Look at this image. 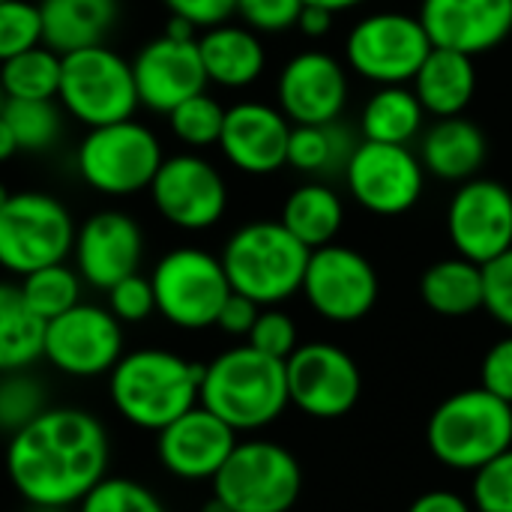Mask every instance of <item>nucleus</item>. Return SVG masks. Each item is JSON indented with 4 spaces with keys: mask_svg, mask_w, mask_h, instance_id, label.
I'll return each instance as SVG.
<instances>
[{
    "mask_svg": "<svg viewBox=\"0 0 512 512\" xmlns=\"http://www.w3.org/2000/svg\"><path fill=\"white\" fill-rule=\"evenodd\" d=\"M111 441L102 420L81 408H48L9 435L6 477L27 507H78L108 477Z\"/></svg>",
    "mask_w": 512,
    "mask_h": 512,
    "instance_id": "1",
    "label": "nucleus"
},
{
    "mask_svg": "<svg viewBox=\"0 0 512 512\" xmlns=\"http://www.w3.org/2000/svg\"><path fill=\"white\" fill-rule=\"evenodd\" d=\"M204 366L165 351H126L108 375V396L114 411L141 432H162L177 417L192 411L201 399Z\"/></svg>",
    "mask_w": 512,
    "mask_h": 512,
    "instance_id": "2",
    "label": "nucleus"
},
{
    "mask_svg": "<svg viewBox=\"0 0 512 512\" xmlns=\"http://www.w3.org/2000/svg\"><path fill=\"white\" fill-rule=\"evenodd\" d=\"M198 405L213 411L237 435L273 426L291 405L285 360L267 357L252 345L222 351L204 366Z\"/></svg>",
    "mask_w": 512,
    "mask_h": 512,
    "instance_id": "3",
    "label": "nucleus"
},
{
    "mask_svg": "<svg viewBox=\"0 0 512 512\" xmlns=\"http://www.w3.org/2000/svg\"><path fill=\"white\" fill-rule=\"evenodd\" d=\"M426 447L438 465L474 474L512 447V405L483 387L459 390L429 414Z\"/></svg>",
    "mask_w": 512,
    "mask_h": 512,
    "instance_id": "4",
    "label": "nucleus"
},
{
    "mask_svg": "<svg viewBox=\"0 0 512 512\" xmlns=\"http://www.w3.org/2000/svg\"><path fill=\"white\" fill-rule=\"evenodd\" d=\"M309 252L282 222L258 219L237 228L222 249L231 291L264 306H279L303 288Z\"/></svg>",
    "mask_w": 512,
    "mask_h": 512,
    "instance_id": "5",
    "label": "nucleus"
},
{
    "mask_svg": "<svg viewBox=\"0 0 512 512\" xmlns=\"http://www.w3.org/2000/svg\"><path fill=\"white\" fill-rule=\"evenodd\" d=\"M162 162L165 150L159 135L135 117L87 129L75 147L78 177L105 198L147 192Z\"/></svg>",
    "mask_w": 512,
    "mask_h": 512,
    "instance_id": "6",
    "label": "nucleus"
},
{
    "mask_svg": "<svg viewBox=\"0 0 512 512\" xmlns=\"http://www.w3.org/2000/svg\"><path fill=\"white\" fill-rule=\"evenodd\" d=\"M75 216L51 192L24 189L12 192L0 210V270L27 276L39 267L72 258Z\"/></svg>",
    "mask_w": 512,
    "mask_h": 512,
    "instance_id": "7",
    "label": "nucleus"
},
{
    "mask_svg": "<svg viewBox=\"0 0 512 512\" xmlns=\"http://www.w3.org/2000/svg\"><path fill=\"white\" fill-rule=\"evenodd\" d=\"M213 495L231 512H291L303 495V468L276 441H237L213 477Z\"/></svg>",
    "mask_w": 512,
    "mask_h": 512,
    "instance_id": "8",
    "label": "nucleus"
},
{
    "mask_svg": "<svg viewBox=\"0 0 512 512\" xmlns=\"http://www.w3.org/2000/svg\"><path fill=\"white\" fill-rule=\"evenodd\" d=\"M57 102L84 129L135 117L141 99L132 75V60L108 45L63 54Z\"/></svg>",
    "mask_w": 512,
    "mask_h": 512,
    "instance_id": "9",
    "label": "nucleus"
},
{
    "mask_svg": "<svg viewBox=\"0 0 512 512\" xmlns=\"http://www.w3.org/2000/svg\"><path fill=\"white\" fill-rule=\"evenodd\" d=\"M150 285L156 312L171 327L189 333L216 327L219 309L231 297L222 258L198 246H177L165 252L150 273Z\"/></svg>",
    "mask_w": 512,
    "mask_h": 512,
    "instance_id": "10",
    "label": "nucleus"
},
{
    "mask_svg": "<svg viewBox=\"0 0 512 512\" xmlns=\"http://www.w3.org/2000/svg\"><path fill=\"white\" fill-rule=\"evenodd\" d=\"M432 48L435 45L417 15L372 12L351 27L345 60L363 81L387 87L414 81Z\"/></svg>",
    "mask_w": 512,
    "mask_h": 512,
    "instance_id": "11",
    "label": "nucleus"
},
{
    "mask_svg": "<svg viewBox=\"0 0 512 512\" xmlns=\"http://www.w3.org/2000/svg\"><path fill=\"white\" fill-rule=\"evenodd\" d=\"M123 354V324L108 306L81 300L45 324L42 360L66 378L90 381L111 375Z\"/></svg>",
    "mask_w": 512,
    "mask_h": 512,
    "instance_id": "12",
    "label": "nucleus"
},
{
    "mask_svg": "<svg viewBox=\"0 0 512 512\" xmlns=\"http://www.w3.org/2000/svg\"><path fill=\"white\" fill-rule=\"evenodd\" d=\"M300 294L324 321L354 324L375 309L381 282L366 255L351 246L327 243L309 252Z\"/></svg>",
    "mask_w": 512,
    "mask_h": 512,
    "instance_id": "13",
    "label": "nucleus"
},
{
    "mask_svg": "<svg viewBox=\"0 0 512 512\" xmlns=\"http://www.w3.org/2000/svg\"><path fill=\"white\" fill-rule=\"evenodd\" d=\"M288 399L312 420H339L354 411L363 393V375L354 357L333 342L300 345L285 360Z\"/></svg>",
    "mask_w": 512,
    "mask_h": 512,
    "instance_id": "14",
    "label": "nucleus"
},
{
    "mask_svg": "<svg viewBox=\"0 0 512 512\" xmlns=\"http://www.w3.org/2000/svg\"><path fill=\"white\" fill-rule=\"evenodd\" d=\"M147 192L153 210L180 231H207L228 210L222 171L198 153L165 156Z\"/></svg>",
    "mask_w": 512,
    "mask_h": 512,
    "instance_id": "15",
    "label": "nucleus"
},
{
    "mask_svg": "<svg viewBox=\"0 0 512 512\" xmlns=\"http://www.w3.org/2000/svg\"><path fill=\"white\" fill-rule=\"evenodd\" d=\"M345 183L363 210L375 216H402L420 201L426 168L408 144L363 138L345 165Z\"/></svg>",
    "mask_w": 512,
    "mask_h": 512,
    "instance_id": "16",
    "label": "nucleus"
},
{
    "mask_svg": "<svg viewBox=\"0 0 512 512\" xmlns=\"http://www.w3.org/2000/svg\"><path fill=\"white\" fill-rule=\"evenodd\" d=\"M447 234L453 249L480 267L504 255L512 249L510 189L486 177L465 180L447 207Z\"/></svg>",
    "mask_w": 512,
    "mask_h": 512,
    "instance_id": "17",
    "label": "nucleus"
},
{
    "mask_svg": "<svg viewBox=\"0 0 512 512\" xmlns=\"http://www.w3.org/2000/svg\"><path fill=\"white\" fill-rule=\"evenodd\" d=\"M144 261V228L126 210L108 207L87 216L75 231L72 267L84 285L96 291L114 288L120 279L141 270Z\"/></svg>",
    "mask_w": 512,
    "mask_h": 512,
    "instance_id": "18",
    "label": "nucleus"
},
{
    "mask_svg": "<svg viewBox=\"0 0 512 512\" xmlns=\"http://www.w3.org/2000/svg\"><path fill=\"white\" fill-rule=\"evenodd\" d=\"M132 75L138 99L147 111L168 114L180 102L207 90V72L201 63L198 39H171L159 33L144 42L132 57Z\"/></svg>",
    "mask_w": 512,
    "mask_h": 512,
    "instance_id": "19",
    "label": "nucleus"
},
{
    "mask_svg": "<svg viewBox=\"0 0 512 512\" xmlns=\"http://www.w3.org/2000/svg\"><path fill=\"white\" fill-rule=\"evenodd\" d=\"M234 447L237 432L204 405H195L171 426L156 432L159 465L186 483H213Z\"/></svg>",
    "mask_w": 512,
    "mask_h": 512,
    "instance_id": "20",
    "label": "nucleus"
},
{
    "mask_svg": "<svg viewBox=\"0 0 512 512\" xmlns=\"http://www.w3.org/2000/svg\"><path fill=\"white\" fill-rule=\"evenodd\" d=\"M291 129L294 123L279 108L246 99L225 108L219 150L237 171L267 177L288 165Z\"/></svg>",
    "mask_w": 512,
    "mask_h": 512,
    "instance_id": "21",
    "label": "nucleus"
},
{
    "mask_svg": "<svg viewBox=\"0 0 512 512\" xmlns=\"http://www.w3.org/2000/svg\"><path fill=\"white\" fill-rule=\"evenodd\" d=\"M279 111L294 123H333L348 105V72L327 51H300L279 72Z\"/></svg>",
    "mask_w": 512,
    "mask_h": 512,
    "instance_id": "22",
    "label": "nucleus"
},
{
    "mask_svg": "<svg viewBox=\"0 0 512 512\" xmlns=\"http://www.w3.org/2000/svg\"><path fill=\"white\" fill-rule=\"evenodd\" d=\"M435 48L480 57L507 42L512 0H423L417 15Z\"/></svg>",
    "mask_w": 512,
    "mask_h": 512,
    "instance_id": "23",
    "label": "nucleus"
},
{
    "mask_svg": "<svg viewBox=\"0 0 512 512\" xmlns=\"http://www.w3.org/2000/svg\"><path fill=\"white\" fill-rule=\"evenodd\" d=\"M201 63L210 84L225 90H243L264 75L267 51L258 33L246 24H216L198 36Z\"/></svg>",
    "mask_w": 512,
    "mask_h": 512,
    "instance_id": "24",
    "label": "nucleus"
},
{
    "mask_svg": "<svg viewBox=\"0 0 512 512\" xmlns=\"http://www.w3.org/2000/svg\"><path fill=\"white\" fill-rule=\"evenodd\" d=\"M42 45L57 54L105 45L120 21V0H39Z\"/></svg>",
    "mask_w": 512,
    "mask_h": 512,
    "instance_id": "25",
    "label": "nucleus"
},
{
    "mask_svg": "<svg viewBox=\"0 0 512 512\" xmlns=\"http://www.w3.org/2000/svg\"><path fill=\"white\" fill-rule=\"evenodd\" d=\"M486 153L489 141L483 129L465 114L441 117L420 141V162L426 174L450 183H465L477 177V171L486 162Z\"/></svg>",
    "mask_w": 512,
    "mask_h": 512,
    "instance_id": "26",
    "label": "nucleus"
},
{
    "mask_svg": "<svg viewBox=\"0 0 512 512\" xmlns=\"http://www.w3.org/2000/svg\"><path fill=\"white\" fill-rule=\"evenodd\" d=\"M420 105L432 117H459L477 93L474 57L450 48H432L411 81Z\"/></svg>",
    "mask_w": 512,
    "mask_h": 512,
    "instance_id": "27",
    "label": "nucleus"
},
{
    "mask_svg": "<svg viewBox=\"0 0 512 512\" xmlns=\"http://www.w3.org/2000/svg\"><path fill=\"white\" fill-rule=\"evenodd\" d=\"M423 303L441 318H465L483 309V267L456 255L435 261L420 279Z\"/></svg>",
    "mask_w": 512,
    "mask_h": 512,
    "instance_id": "28",
    "label": "nucleus"
},
{
    "mask_svg": "<svg viewBox=\"0 0 512 512\" xmlns=\"http://www.w3.org/2000/svg\"><path fill=\"white\" fill-rule=\"evenodd\" d=\"M306 249H321L336 240L345 225L342 198L327 183H303L297 186L285 204L279 219Z\"/></svg>",
    "mask_w": 512,
    "mask_h": 512,
    "instance_id": "29",
    "label": "nucleus"
},
{
    "mask_svg": "<svg viewBox=\"0 0 512 512\" xmlns=\"http://www.w3.org/2000/svg\"><path fill=\"white\" fill-rule=\"evenodd\" d=\"M360 141L348 126L333 123H303L291 129L288 141V165L300 174L312 177H333L345 174V165Z\"/></svg>",
    "mask_w": 512,
    "mask_h": 512,
    "instance_id": "30",
    "label": "nucleus"
},
{
    "mask_svg": "<svg viewBox=\"0 0 512 512\" xmlns=\"http://www.w3.org/2000/svg\"><path fill=\"white\" fill-rule=\"evenodd\" d=\"M45 321L30 312L21 288L0 282V375L24 372L42 360Z\"/></svg>",
    "mask_w": 512,
    "mask_h": 512,
    "instance_id": "31",
    "label": "nucleus"
},
{
    "mask_svg": "<svg viewBox=\"0 0 512 512\" xmlns=\"http://www.w3.org/2000/svg\"><path fill=\"white\" fill-rule=\"evenodd\" d=\"M423 105L417 93L405 84L378 87L360 117V129L366 141L378 144H411L423 129Z\"/></svg>",
    "mask_w": 512,
    "mask_h": 512,
    "instance_id": "32",
    "label": "nucleus"
},
{
    "mask_svg": "<svg viewBox=\"0 0 512 512\" xmlns=\"http://www.w3.org/2000/svg\"><path fill=\"white\" fill-rule=\"evenodd\" d=\"M63 75V54L36 45L0 63V87L6 99H57Z\"/></svg>",
    "mask_w": 512,
    "mask_h": 512,
    "instance_id": "33",
    "label": "nucleus"
},
{
    "mask_svg": "<svg viewBox=\"0 0 512 512\" xmlns=\"http://www.w3.org/2000/svg\"><path fill=\"white\" fill-rule=\"evenodd\" d=\"M3 120L9 123L18 153H48L63 135V108L57 99H6Z\"/></svg>",
    "mask_w": 512,
    "mask_h": 512,
    "instance_id": "34",
    "label": "nucleus"
},
{
    "mask_svg": "<svg viewBox=\"0 0 512 512\" xmlns=\"http://www.w3.org/2000/svg\"><path fill=\"white\" fill-rule=\"evenodd\" d=\"M18 288H21V297L30 306V312L48 324L51 318H57L81 303L84 279L78 276L75 267L60 261V264H48V267H39V270L21 276Z\"/></svg>",
    "mask_w": 512,
    "mask_h": 512,
    "instance_id": "35",
    "label": "nucleus"
},
{
    "mask_svg": "<svg viewBox=\"0 0 512 512\" xmlns=\"http://www.w3.org/2000/svg\"><path fill=\"white\" fill-rule=\"evenodd\" d=\"M222 123H225V108L216 96L195 93L186 102H180L174 111H168V126L171 135L186 144L189 150H204L219 144L222 135Z\"/></svg>",
    "mask_w": 512,
    "mask_h": 512,
    "instance_id": "36",
    "label": "nucleus"
},
{
    "mask_svg": "<svg viewBox=\"0 0 512 512\" xmlns=\"http://www.w3.org/2000/svg\"><path fill=\"white\" fill-rule=\"evenodd\" d=\"M48 408H51L48 387L36 375H30L27 369L0 375V432L3 435L21 432Z\"/></svg>",
    "mask_w": 512,
    "mask_h": 512,
    "instance_id": "37",
    "label": "nucleus"
},
{
    "mask_svg": "<svg viewBox=\"0 0 512 512\" xmlns=\"http://www.w3.org/2000/svg\"><path fill=\"white\" fill-rule=\"evenodd\" d=\"M75 512H168V507L150 486L132 477H105Z\"/></svg>",
    "mask_w": 512,
    "mask_h": 512,
    "instance_id": "38",
    "label": "nucleus"
},
{
    "mask_svg": "<svg viewBox=\"0 0 512 512\" xmlns=\"http://www.w3.org/2000/svg\"><path fill=\"white\" fill-rule=\"evenodd\" d=\"M42 45V15L39 3L30 0H0V63Z\"/></svg>",
    "mask_w": 512,
    "mask_h": 512,
    "instance_id": "39",
    "label": "nucleus"
},
{
    "mask_svg": "<svg viewBox=\"0 0 512 512\" xmlns=\"http://www.w3.org/2000/svg\"><path fill=\"white\" fill-rule=\"evenodd\" d=\"M471 504L477 512H512V447L474 471Z\"/></svg>",
    "mask_w": 512,
    "mask_h": 512,
    "instance_id": "40",
    "label": "nucleus"
},
{
    "mask_svg": "<svg viewBox=\"0 0 512 512\" xmlns=\"http://www.w3.org/2000/svg\"><path fill=\"white\" fill-rule=\"evenodd\" d=\"M255 351L267 354V357H276V360H288L297 348H300V333H297V324L288 312L276 309V306H264L255 327L249 330L246 336Z\"/></svg>",
    "mask_w": 512,
    "mask_h": 512,
    "instance_id": "41",
    "label": "nucleus"
},
{
    "mask_svg": "<svg viewBox=\"0 0 512 512\" xmlns=\"http://www.w3.org/2000/svg\"><path fill=\"white\" fill-rule=\"evenodd\" d=\"M105 294H108V309L120 324H141L156 312L150 276L132 273L126 279H120L114 288H108Z\"/></svg>",
    "mask_w": 512,
    "mask_h": 512,
    "instance_id": "42",
    "label": "nucleus"
},
{
    "mask_svg": "<svg viewBox=\"0 0 512 512\" xmlns=\"http://www.w3.org/2000/svg\"><path fill=\"white\" fill-rule=\"evenodd\" d=\"M483 309L512 333V249L483 264Z\"/></svg>",
    "mask_w": 512,
    "mask_h": 512,
    "instance_id": "43",
    "label": "nucleus"
},
{
    "mask_svg": "<svg viewBox=\"0 0 512 512\" xmlns=\"http://www.w3.org/2000/svg\"><path fill=\"white\" fill-rule=\"evenodd\" d=\"M303 0H237V15L255 33H285L297 27Z\"/></svg>",
    "mask_w": 512,
    "mask_h": 512,
    "instance_id": "44",
    "label": "nucleus"
},
{
    "mask_svg": "<svg viewBox=\"0 0 512 512\" xmlns=\"http://www.w3.org/2000/svg\"><path fill=\"white\" fill-rule=\"evenodd\" d=\"M480 387L512 405V333L498 339L480 363Z\"/></svg>",
    "mask_w": 512,
    "mask_h": 512,
    "instance_id": "45",
    "label": "nucleus"
},
{
    "mask_svg": "<svg viewBox=\"0 0 512 512\" xmlns=\"http://www.w3.org/2000/svg\"><path fill=\"white\" fill-rule=\"evenodd\" d=\"M162 3L168 6L171 15L186 18L198 30L225 24L231 21V15H237V0H162Z\"/></svg>",
    "mask_w": 512,
    "mask_h": 512,
    "instance_id": "46",
    "label": "nucleus"
},
{
    "mask_svg": "<svg viewBox=\"0 0 512 512\" xmlns=\"http://www.w3.org/2000/svg\"><path fill=\"white\" fill-rule=\"evenodd\" d=\"M261 315V306L237 291H231V297L225 300V306L219 309V318H216V327L228 336H249V330L255 327Z\"/></svg>",
    "mask_w": 512,
    "mask_h": 512,
    "instance_id": "47",
    "label": "nucleus"
},
{
    "mask_svg": "<svg viewBox=\"0 0 512 512\" xmlns=\"http://www.w3.org/2000/svg\"><path fill=\"white\" fill-rule=\"evenodd\" d=\"M405 512H477L471 501H465L459 492L450 489H429L423 495H417L411 501V507Z\"/></svg>",
    "mask_w": 512,
    "mask_h": 512,
    "instance_id": "48",
    "label": "nucleus"
},
{
    "mask_svg": "<svg viewBox=\"0 0 512 512\" xmlns=\"http://www.w3.org/2000/svg\"><path fill=\"white\" fill-rule=\"evenodd\" d=\"M297 27H300L306 36H327L330 27H333V12L324 9V6L303 3V12H300V18H297Z\"/></svg>",
    "mask_w": 512,
    "mask_h": 512,
    "instance_id": "49",
    "label": "nucleus"
},
{
    "mask_svg": "<svg viewBox=\"0 0 512 512\" xmlns=\"http://www.w3.org/2000/svg\"><path fill=\"white\" fill-rule=\"evenodd\" d=\"M165 36H171V39H198L195 33H198V27L195 24H189L186 18H177V15H171L168 18V24H165V30H162Z\"/></svg>",
    "mask_w": 512,
    "mask_h": 512,
    "instance_id": "50",
    "label": "nucleus"
},
{
    "mask_svg": "<svg viewBox=\"0 0 512 512\" xmlns=\"http://www.w3.org/2000/svg\"><path fill=\"white\" fill-rule=\"evenodd\" d=\"M15 153H18L15 135H12V129H9V123L3 120V114H0V162L12 159Z\"/></svg>",
    "mask_w": 512,
    "mask_h": 512,
    "instance_id": "51",
    "label": "nucleus"
},
{
    "mask_svg": "<svg viewBox=\"0 0 512 512\" xmlns=\"http://www.w3.org/2000/svg\"><path fill=\"white\" fill-rule=\"evenodd\" d=\"M303 3H312V6H324V9H330V12L336 15V12H345V9L363 6L366 0H303Z\"/></svg>",
    "mask_w": 512,
    "mask_h": 512,
    "instance_id": "52",
    "label": "nucleus"
},
{
    "mask_svg": "<svg viewBox=\"0 0 512 512\" xmlns=\"http://www.w3.org/2000/svg\"><path fill=\"white\" fill-rule=\"evenodd\" d=\"M201 512H231V510H228V507H225V504H222V501H219L216 495H213V498H210V501H207V504L201 507Z\"/></svg>",
    "mask_w": 512,
    "mask_h": 512,
    "instance_id": "53",
    "label": "nucleus"
},
{
    "mask_svg": "<svg viewBox=\"0 0 512 512\" xmlns=\"http://www.w3.org/2000/svg\"><path fill=\"white\" fill-rule=\"evenodd\" d=\"M27 512H69L66 507H27Z\"/></svg>",
    "mask_w": 512,
    "mask_h": 512,
    "instance_id": "54",
    "label": "nucleus"
},
{
    "mask_svg": "<svg viewBox=\"0 0 512 512\" xmlns=\"http://www.w3.org/2000/svg\"><path fill=\"white\" fill-rule=\"evenodd\" d=\"M9 195H12V192L6 189V183H0V210L6 207V201H9Z\"/></svg>",
    "mask_w": 512,
    "mask_h": 512,
    "instance_id": "55",
    "label": "nucleus"
},
{
    "mask_svg": "<svg viewBox=\"0 0 512 512\" xmlns=\"http://www.w3.org/2000/svg\"><path fill=\"white\" fill-rule=\"evenodd\" d=\"M3 102H6V96H3V87H0V111H3Z\"/></svg>",
    "mask_w": 512,
    "mask_h": 512,
    "instance_id": "56",
    "label": "nucleus"
}]
</instances>
